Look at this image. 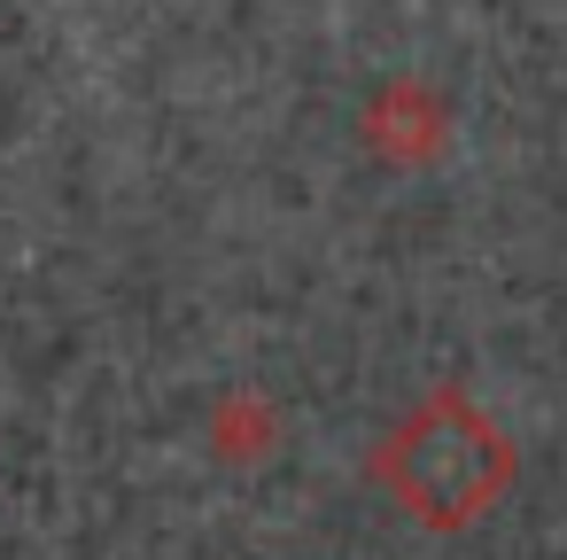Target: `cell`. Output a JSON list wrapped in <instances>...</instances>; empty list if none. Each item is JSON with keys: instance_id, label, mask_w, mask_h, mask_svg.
Listing matches in <instances>:
<instances>
[{"instance_id": "cell-1", "label": "cell", "mask_w": 567, "mask_h": 560, "mask_svg": "<svg viewBox=\"0 0 567 560\" xmlns=\"http://www.w3.org/2000/svg\"><path fill=\"white\" fill-rule=\"evenodd\" d=\"M497 436L474 420V413H458V405H435L427 420H412L404 428V451H396V482H404V498L420 506V513H435V521H451V513H474L489 490H497Z\"/></svg>"}]
</instances>
